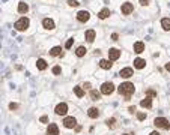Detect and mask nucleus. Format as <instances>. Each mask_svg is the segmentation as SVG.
Returning a JSON list of instances; mask_svg holds the SVG:
<instances>
[{
    "label": "nucleus",
    "mask_w": 170,
    "mask_h": 135,
    "mask_svg": "<svg viewBox=\"0 0 170 135\" xmlns=\"http://www.w3.org/2000/svg\"><path fill=\"white\" fill-rule=\"evenodd\" d=\"M134 90H136V87H134V84H132V83H122V84L118 87V92L120 93L122 96L126 98V101H128L130 98L132 96Z\"/></svg>",
    "instance_id": "1"
},
{
    "label": "nucleus",
    "mask_w": 170,
    "mask_h": 135,
    "mask_svg": "<svg viewBox=\"0 0 170 135\" xmlns=\"http://www.w3.org/2000/svg\"><path fill=\"white\" fill-rule=\"evenodd\" d=\"M29 24H30V21H29V18H27V17H21L18 21L14 24V27L17 29L18 32H24V30L29 27Z\"/></svg>",
    "instance_id": "2"
},
{
    "label": "nucleus",
    "mask_w": 170,
    "mask_h": 135,
    "mask_svg": "<svg viewBox=\"0 0 170 135\" xmlns=\"http://www.w3.org/2000/svg\"><path fill=\"white\" fill-rule=\"evenodd\" d=\"M153 125H155L157 128H161V129H170V123L166 117H157L155 120H153Z\"/></svg>",
    "instance_id": "3"
},
{
    "label": "nucleus",
    "mask_w": 170,
    "mask_h": 135,
    "mask_svg": "<svg viewBox=\"0 0 170 135\" xmlns=\"http://www.w3.org/2000/svg\"><path fill=\"white\" fill-rule=\"evenodd\" d=\"M114 92V84L113 83H104L103 86H101V95H111V93Z\"/></svg>",
    "instance_id": "4"
},
{
    "label": "nucleus",
    "mask_w": 170,
    "mask_h": 135,
    "mask_svg": "<svg viewBox=\"0 0 170 135\" xmlns=\"http://www.w3.org/2000/svg\"><path fill=\"white\" fill-rule=\"evenodd\" d=\"M54 111H56L57 116H65V114L68 113V105H66L65 102H60L59 105L56 107V110H54Z\"/></svg>",
    "instance_id": "5"
},
{
    "label": "nucleus",
    "mask_w": 170,
    "mask_h": 135,
    "mask_svg": "<svg viewBox=\"0 0 170 135\" xmlns=\"http://www.w3.org/2000/svg\"><path fill=\"white\" fill-rule=\"evenodd\" d=\"M132 11H134V6H132V3H124L122 5V8H120V12H122V15H130Z\"/></svg>",
    "instance_id": "6"
},
{
    "label": "nucleus",
    "mask_w": 170,
    "mask_h": 135,
    "mask_svg": "<svg viewBox=\"0 0 170 135\" xmlns=\"http://www.w3.org/2000/svg\"><path fill=\"white\" fill-rule=\"evenodd\" d=\"M63 125H65V128L72 129V128H75L77 120H75V117H65L63 119Z\"/></svg>",
    "instance_id": "7"
},
{
    "label": "nucleus",
    "mask_w": 170,
    "mask_h": 135,
    "mask_svg": "<svg viewBox=\"0 0 170 135\" xmlns=\"http://www.w3.org/2000/svg\"><path fill=\"white\" fill-rule=\"evenodd\" d=\"M120 57V51L118 50V48H110L108 50V60H118Z\"/></svg>",
    "instance_id": "8"
},
{
    "label": "nucleus",
    "mask_w": 170,
    "mask_h": 135,
    "mask_svg": "<svg viewBox=\"0 0 170 135\" xmlns=\"http://www.w3.org/2000/svg\"><path fill=\"white\" fill-rule=\"evenodd\" d=\"M89 18H90V14L87 12V11H80L77 14V20L80 23H86V21H89Z\"/></svg>",
    "instance_id": "9"
},
{
    "label": "nucleus",
    "mask_w": 170,
    "mask_h": 135,
    "mask_svg": "<svg viewBox=\"0 0 170 135\" xmlns=\"http://www.w3.org/2000/svg\"><path fill=\"white\" fill-rule=\"evenodd\" d=\"M119 75L122 78H130V77L134 75V71H132V68H124V69H120Z\"/></svg>",
    "instance_id": "10"
},
{
    "label": "nucleus",
    "mask_w": 170,
    "mask_h": 135,
    "mask_svg": "<svg viewBox=\"0 0 170 135\" xmlns=\"http://www.w3.org/2000/svg\"><path fill=\"white\" fill-rule=\"evenodd\" d=\"M47 135H59V128L56 123H50V126L47 128Z\"/></svg>",
    "instance_id": "11"
},
{
    "label": "nucleus",
    "mask_w": 170,
    "mask_h": 135,
    "mask_svg": "<svg viewBox=\"0 0 170 135\" xmlns=\"http://www.w3.org/2000/svg\"><path fill=\"white\" fill-rule=\"evenodd\" d=\"M42 26H44L47 30H53V29H54V21H53V20H50V18H44Z\"/></svg>",
    "instance_id": "12"
},
{
    "label": "nucleus",
    "mask_w": 170,
    "mask_h": 135,
    "mask_svg": "<svg viewBox=\"0 0 170 135\" xmlns=\"http://www.w3.org/2000/svg\"><path fill=\"white\" fill-rule=\"evenodd\" d=\"M50 56H53V57H59V56H63L62 47H54V48H51V50H50Z\"/></svg>",
    "instance_id": "13"
},
{
    "label": "nucleus",
    "mask_w": 170,
    "mask_h": 135,
    "mask_svg": "<svg viewBox=\"0 0 170 135\" xmlns=\"http://www.w3.org/2000/svg\"><path fill=\"white\" fill-rule=\"evenodd\" d=\"M99 68H103V69H110L111 66H113V63H111V60H105V59H103V60H99Z\"/></svg>",
    "instance_id": "14"
},
{
    "label": "nucleus",
    "mask_w": 170,
    "mask_h": 135,
    "mask_svg": "<svg viewBox=\"0 0 170 135\" xmlns=\"http://www.w3.org/2000/svg\"><path fill=\"white\" fill-rule=\"evenodd\" d=\"M18 12L20 14H27L29 12V5L24 3V2H20L18 3Z\"/></svg>",
    "instance_id": "15"
},
{
    "label": "nucleus",
    "mask_w": 170,
    "mask_h": 135,
    "mask_svg": "<svg viewBox=\"0 0 170 135\" xmlns=\"http://www.w3.org/2000/svg\"><path fill=\"white\" fill-rule=\"evenodd\" d=\"M87 116H89L90 119H97V117L99 116V111H98V108H95V107L89 108V111H87Z\"/></svg>",
    "instance_id": "16"
},
{
    "label": "nucleus",
    "mask_w": 170,
    "mask_h": 135,
    "mask_svg": "<svg viewBox=\"0 0 170 135\" xmlns=\"http://www.w3.org/2000/svg\"><path fill=\"white\" fill-rule=\"evenodd\" d=\"M95 36H97L95 30H92V29L87 30V32H86V41H87V42H93V41H95Z\"/></svg>",
    "instance_id": "17"
},
{
    "label": "nucleus",
    "mask_w": 170,
    "mask_h": 135,
    "mask_svg": "<svg viewBox=\"0 0 170 135\" xmlns=\"http://www.w3.org/2000/svg\"><path fill=\"white\" fill-rule=\"evenodd\" d=\"M143 51H145V44L143 42H136L134 44V53L140 54V53H143Z\"/></svg>",
    "instance_id": "18"
},
{
    "label": "nucleus",
    "mask_w": 170,
    "mask_h": 135,
    "mask_svg": "<svg viewBox=\"0 0 170 135\" xmlns=\"http://www.w3.org/2000/svg\"><path fill=\"white\" fill-rule=\"evenodd\" d=\"M140 105H142L143 108H151V107H152V99H151V96H146L145 99L140 102Z\"/></svg>",
    "instance_id": "19"
},
{
    "label": "nucleus",
    "mask_w": 170,
    "mask_h": 135,
    "mask_svg": "<svg viewBox=\"0 0 170 135\" xmlns=\"http://www.w3.org/2000/svg\"><path fill=\"white\" fill-rule=\"evenodd\" d=\"M145 66H146V60H143V59H136L134 60V68H137V69H143Z\"/></svg>",
    "instance_id": "20"
},
{
    "label": "nucleus",
    "mask_w": 170,
    "mask_h": 135,
    "mask_svg": "<svg viewBox=\"0 0 170 135\" xmlns=\"http://www.w3.org/2000/svg\"><path fill=\"white\" fill-rule=\"evenodd\" d=\"M161 27L166 30V32H170V18H163L161 20Z\"/></svg>",
    "instance_id": "21"
},
{
    "label": "nucleus",
    "mask_w": 170,
    "mask_h": 135,
    "mask_svg": "<svg viewBox=\"0 0 170 135\" xmlns=\"http://www.w3.org/2000/svg\"><path fill=\"white\" fill-rule=\"evenodd\" d=\"M36 66H38L39 71H45L47 69V62L44 59H38V62H36Z\"/></svg>",
    "instance_id": "22"
},
{
    "label": "nucleus",
    "mask_w": 170,
    "mask_h": 135,
    "mask_svg": "<svg viewBox=\"0 0 170 135\" xmlns=\"http://www.w3.org/2000/svg\"><path fill=\"white\" fill-rule=\"evenodd\" d=\"M98 17L101 18V20H105L107 17H110V9H107V8H104L103 11H99V14H98Z\"/></svg>",
    "instance_id": "23"
},
{
    "label": "nucleus",
    "mask_w": 170,
    "mask_h": 135,
    "mask_svg": "<svg viewBox=\"0 0 170 135\" xmlns=\"http://www.w3.org/2000/svg\"><path fill=\"white\" fill-rule=\"evenodd\" d=\"M90 98H92V101H98V99H101V92H98V90H92V92H90Z\"/></svg>",
    "instance_id": "24"
},
{
    "label": "nucleus",
    "mask_w": 170,
    "mask_h": 135,
    "mask_svg": "<svg viewBox=\"0 0 170 135\" xmlns=\"http://www.w3.org/2000/svg\"><path fill=\"white\" fill-rule=\"evenodd\" d=\"M74 93H75L78 98H83V96H84V90L81 89L80 86H75V87H74Z\"/></svg>",
    "instance_id": "25"
},
{
    "label": "nucleus",
    "mask_w": 170,
    "mask_h": 135,
    "mask_svg": "<svg viewBox=\"0 0 170 135\" xmlns=\"http://www.w3.org/2000/svg\"><path fill=\"white\" fill-rule=\"evenodd\" d=\"M86 47H78V48H77V51H75V54L78 56V57H83L84 54H86Z\"/></svg>",
    "instance_id": "26"
},
{
    "label": "nucleus",
    "mask_w": 170,
    "mask_h": 135,
    "mask_svg": "<svg viewBox=\"0 0 170 135\" xmlns=\"http://www.w3.org/2000/svg\"><path fill=\"white\" fill-rule=\"evenodd\" d=\"M105 123H107V125H108V126H110V128H114L116 119H113V117H111V119H108V120H107V122H105Z\"/></svg>",
    "instance_id": "27"
},
{
    "label": "nucleus",
    "mask_w": 170,
    "mask_h": 135,
    "mask_svg": "<svg viewBox=\"0 0 170 135\" xmlns=\"http://www.w3.org/2000/svg\"><path fill=\"white\" fill-rule=\"evenodd\" d=\"M60 72H62V68L60 66H54V68H53V74H54V75H59Z\"/></svg>",
    "instance_id": "28"
},
{
    "label": "nucleus",
    "mask_w": 170,
    "mask_h": 135,
    "mask_svg": "<svg viewBox=\"0 0 170 135\" xmlns=\"http://www.w3.org/2000/svg\"><path fill=\"white\" fill-rule=\"evenodd\" d=\"M68 5H69V6H78L80 3H78L77 0H68Z\"/></svg>",
    "instance_id": "29"
},
{
    "label": "nucleus",
    "mask_w": 170,
    "mask_h": 135,
    "mask_svg": "<svg viewBox=\"0 0 170 135\" xmlns=\"http://www.w3.org/2000/svg\"><path fill=\"white\" fill-rule=\"evenodd\" d=\"M137 119H139V120H145V119H146V114H145V113H137Z\"/></svg>",
    "instance_id": "30"
},
{
    "label": "nucleus",
    "mask_w": 170,
    "mask_h": 135,
    "mask_svg": "<svg viewBox=\"0 0 170 135\" xmlns=\"http://www.w3.org/2000/svg\"><path fill=\"white\" fill-rule=\"evenodd\" d=\"M72 44H74V39H68V42L65 44V48H71Z\"/></svg>",
    "instance_id": "31"
},
{
    "label": "nucleus",
    "mask_w": 170,
    "mask_h": 135,
    "mask_svg": "<svg viewBox=\"0 0 170 135\" xmlns=\"http://www.w3.org/2000/svg\"><path fill=\"white\" fill-rule=\"evenodd\" d=\"M18 104H9V110H17Z\"/></svg>",
    "instance_id": "32"
},
{
    "label": "nucleus",
    "mask_w": 170,
    "mask_h": 135,
    "mask_svg": "<svg viewBox=\"0 0 170 135\" xmlns=\"http://www.w3.org/2000/svg\"><path fill=\"white\" fill-rule=\"evenodd\" d=\"M148 96H157V92L155 90H148Z\"/></svg>",
    "instance_id": "33"
},
{
    "label": "nucleus",
    "mask_w": 170,
    "mask_h": 135,
    "mask_svg": "<svg viewBox=\"0 0 170 135\" xmlns=\"http://www.w3.org/2000/svg\"><path fill=\"white\" fill-rule=\"evenodd\" d=\"M47 122H48V117H47V116H42V117H41V123H47Z\"/></svg>",
    "instance_id": "34"
},
{
    "label": "nucleus",
    "mask_w": 170,
    "mask_h": 135,
    "mask_svg": "<svg viewBox=\"0 0 170 135\" xmlns=\"http://www.w3.org/2000/svg\"><path fill=\"white\" fill-rule=\"evenodd\" d=\"M111 39H113V41H118V39H119V35H118V33H113V35H111Z\"/></svg>",
    "instance_id": "35"
},
{
    "label": "nucleus",
    "mask_w": 170,
    "mask_h": 135,
    "mask_svg": "<svg viewBox=\"0 0 170 135\" xmlns=\"http://www.w3.org/2000/svg\"><path fill=\"white\" fill-rule=\"evenodd\" d=\"M140 2V5H143V6H146L148 3H149V0H139Z\"/></svg>",
    "instance_id": "36"
},
{
    "label": "nucleus",
    "mask_w": 170,
    "mask_h": 135,
    "mask_svg": "<svg viewBox=\"0 0 170 135\" xmlns=\"http://www.w3.org/2000/svg\"><path fill=\"white\" fill-rule=\"evenodd\" d=\"M83 87H84V89H90V83H84Z\"/></svg>",
    "instance_id": "37"
},
{
    "label": "nucleus",
    "mask_w": 170,
    "mask_h": 135,
    "mask_svg": "<svg viewBox=\"0 0 170 135\" xmlns=\"http://www.w3.org/2000/svg\"><path fill=\"white\" fill-rule=\"evenodd\" d=\"M136 111V107H130V113H134Z\"/></svg>",
    "instance_id": "38"
},
{
    "label": "nucleus",
    "mask_w": 170,
    "mask_h": 135,
    "mask_svg": "<svg viewBox=\"0 0 170 135\" xmlns=\"http://www.w3.org/2000/svg\"><path fill=\"white\" fill-rule=\"evenodd\" d=\"M166 69H167V71H169V72H170V62H169V63H167V65H166Z\"/></svg>",
    "instance_id": "39"
},
{
    "label": "nucleus",
    "mask_w": 170,
    "mask_h": 135,
    "mask_svg": "<svg viewBox=\"0 0 170 135\" xmlns=\"http://www.w3.org/2000/svg\"><path fill=\"white\" fill-rule=\"evenodd\" d=\"M149 135H160V134H158V132H157V131H153V132H151V134H149Z\"/></svg>",
    "instance_id": "40"
},
{
    "label": "nucleus",
    "mask_w": 170,
    "mask_h": 135,
    "mask_svg": "<svg viewBox=\"0 0 170 135\" xmlns=\"http://www.w3.org/2000/svg\"><path fill=\"white\" fill-rule=\"evenodd\" d=\"M125 135H126V134H125Z\"/></svg>",
    "instance_id": "41"
}]
</instances>
